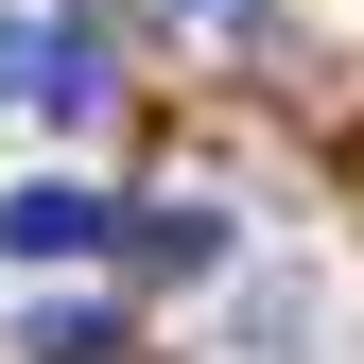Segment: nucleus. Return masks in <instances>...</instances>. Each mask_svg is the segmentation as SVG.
Returning a JSON list of instances; mask_svg holds the SVG:
<instances>
[{
	"label": "nucleus",
	"mask_w": 364,
	"mask_h": 364,
	"mask_svg": "<svg viewBox=\"0 0 364 364\" xmlns=\"http://www.w3.org/2000/svg\"><path fill=\"white\" fill-rule=\"evenodd\" d=\"M105 243H122V208H105V191H70V173L0 191V260H105Z\"/></svg>",
	"instance_id": "nucleus-1"
},
{
	"label": "nucleus",
	"mask_w": 364,
	"mask_h": 364,
	"mask_svg": "<svg viewBox=\"0 0 364 364\" xmlns=\"http://www.w3.org/2000/svg\"><path fill=\"white\" fill-rule=\"evenodd\" d=\"M0 70H18V87H35L53 122H87V105H105V35H87V18H35L18 53H0Z\"/></svg>",
	"instance_id": "nucleus-2"
},
{
	"label": "nucleus",
	"mask_w": 364,
	"mask_h": 364,
	"mask_svg": "<svg viewBox=\"0 0 364 364\" xmlns=\"http://www.w3.org/2000/svg\"><path fill=\"white\" fill-rule=\"evenodd\" d=\"M139 260H156V278H208V260H225V208H139Z\"/></svg>",
	"instance_id": "nucleus-3"
},
{
	"label": "nucleus",
	"mask_w": 364,
	"mask_h": 364,
	"mask_svg": "<svg viewBox=\"0 0 364 364\" xmlns=\"http://www.w3.org/2000/svg\"><path fill=\"white\" fill-rule=\"evenodd\" d=\"M122 347V312H35V364H105Z\"/></svg>",
	"instance_id": "nucleus-4"
}]
</instances>
